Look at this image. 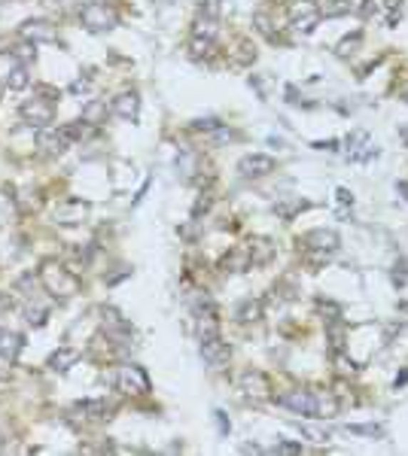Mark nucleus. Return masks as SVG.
<instances>
[{
  "label": "nucleus",
  "instance_id": "35",
  "mask_svg": "<svg viewBox=\"0 0 408 456\" xmlns=\"http://www.w3.org/2000/svg\"><path fill=\"white\" fill-rule=\"evenodd\" d=\"M381 4H384V6L390 9V21H393V19H396V9L402 6V0H381Z\"/></svg>",
  "mask_w": 408,
  "mask_h": 456
},
{
  "label": "nucleus",
  "instance_id": "22",
  "mask_svg": "<svg viewBox=\"0 0 408 456\" xmlns=\"http://www.w3.org/2000/svg\"><path fill=\"white\" fill-rule=\"evenodd\" d=\"M235 316L241 319V323H256V319L262 316V301H259V299L241 301V304H238V311H235Z\"/></svg>",
  "mask_w": 408,
  "mask_h": 456
},
{
  "label": "nucleus",
  "instance_id": "12",
  "mask_svg": "<svg viewBox=\"0 0 408 456\" xmlns=\"http://www.w3.org/2000/svg\"><path fill=\"white\" fill-rule=\"evenodd\" d=\"M88 219V204L79 198H67L55 207V222L58 225H83Z\"/></svg>",
  "mask_w": 408,
  "mask_h": 456
},
{
  "label": "nucleus",
  "instance_id": "11",
  "mask_svg": "<svg viewBox=\"0 0 408 456\" xmlns=\"http://www.w3.org/2000/svg\"><path fill=\"white\" fill-rule=\"evenodd\" d=\"M241 390H244L247 398H253V402H265V398H271V380L265 378L262 371L247 368L241 374Z\"/></svg>",
  "mask_w": 408,
  "mask_h": 456
},
{
  "label": "nucleus",
  "instance_id": "4",
  "mask_svg": "<svg viewBox=\"0 0 408 456\" xmlns=\"http://www.w3.org/2000/svg\"><path fill=\"white\" fill-rule=\"evenodd\" d=\"M116 390L122 395H146L153 390V383H150V374H146L141 365H122V368L116 371Z\"/></svg>",
  "mask_w": 408,
  "mask_h": 456
},
{
  "label": "nucleus",
  "instance_id": "37",
  "mask_svg": "<svg viewBox=\"0 0 408 456\" xmlns=\"http://www.w3.org/2000/svg\"><path fill=\"white\" fill-rule=\"evenodd\" d=\"M396 189H399L402 195H405V201H408V182H399V186H396Z\"/></svg>",
  "mask_w": 408,
  "mask_h": 456
},
{
  "label": "nucleus",
  "instance_id": "20",
  "mask_svg": "<svg viewBox=\"0 0 408 456\" xmlns=\"http://www.w3.org/2000/svg\"><path fill=\"white\" fill-rule=\"evenodd\" d=\"M192 37H195V40H208V43H217V37H220V25H217V19L198 16V19H195V25H192Z\"/></svg>",
  "mask_w": 408,
  "mask_h": 456
},
{
  "label": "nucleus",
  "instance_id": "17",
  "mask_svg": "<svg viewBox=\"0 0 408 456\" xmlns=\"http://www.w3.org/2000/svg\"><path fill=\"white\" fill-rule=\"evenodd\" d=\"M21 347H25V338H21L19 332H0V359H4L6 365H13L19 359V353Z\"/></svg>",
  "mask_w": 408,
  "mask_h": 456
},
{
  "label": "nucleus",
  "instance_id": "30",
  "mask_svg": "<svg viewBox=\"0 0 408 456\" xmlns=\"http://www.w3.org/2000/svg\"><path fill=\"white\" fill-rule=\"evenodd\" d=\"M198 16L220 19V0H201V4H198Z\"/></svg>",
  "mask_w": 408,
  "mask_h": 456
},
{
  "label": "nucleus",
  "instance_id": "29",
  "mask_svg": "<svg viewBox=\"0 0 408 456\" xmlns=\"http://www.w3.org/2000/svg\"><path fill=\"white\" fill-rule=\"evenodd\" d=\"M13 58L19 64H31L34 61V43H21L19 49H13Z\"/></svg>",
  "mask_w": 408,
  "mask_h": 456
},
{
  "label": "nucleus",
  "instance_id": "36",
  "mask_svg": "<svg viewBox=\"0 0 408 456\" xmlns=\"http://www.w3.org/2000/svg\"><path fill=\"white\" fill-rule=\"evenodd\" d=\"M399 98H402V100H405V104H408V79H405V83L399 86Z\"/></svg>",
  "mask_w": 408,
  "mask_h": 456
},
{
  "label": "nucleus",
  "instance_id": "31",
  "mask_svg": "<svg viewBox=\"0 0 408 456\" xmlns=\"http://www.w3.org/2000/svg\"><path fill=\"white\" fill-rule=\"evenodd\" d=\"M253 25H256L259 31H262L265 37L275 40V31H271V21H268V16H265V13H256V16H253Z\"/></svg>",
  "mask_w": 408,
  "mask_h": 456
},
{
  "label": "nucleus",
  "instance_id": "26",
  "mask_svg": "<svg viewBox=\"0 0 408 456\" xmlns=\"http://www.w3.org/2000/svg\"><path fill=\"white\" fill-rule=\"evenodd\" d=\"M317 6H320V16H345L350 9V0H323Z\"/></svg>",
  "mask_w": 408,
  "mask_h": 456
},
{
  "label": "nucleus",
  "instance_id": "23",
  "mask_svg": "<svg viewBox=\"0 0 408 456\" xmlns=\"http://www.w3.org/2000/svg\"><path fill=\"white\" fill-rule=\"evenodd\" d=\"M31 83V76H28V64H16L13 71L6 73V88L9 91H21V88H28Z\"/></svg>",
  "mask_w": 408,
  "mask_h": 456
},
{
  "label": "nucleus",
  "instance_id": "33",
  "mask_svg": "<svg viewBox=\"0 0 408 456\" xmlns=\"http://www.w3.org/2000/svg\"><path fill=\"white\" fill-rule=\"evenodd\" d=\"M275 453H302V444H292V441H280V444H275Z\"/></svg>",
  "mask_w": 408,
  "mask_h": 456
},
{
  "label": "nucleus",
  "instance_id": "21",
  "mask_svg": "<svg viewBox=\"0 0 408 456\" xmlns=\"http://www.w3.org/2000/svg\"><path fill=\"white\" fill-rule=\"evenodd\" d=\"M76 410L88 420H104L110 417V405L104 402V398H86V402H76Z\"/></svg>",
  "mask_w": 408,
  "mask_h": 456
},
{
  "label": "nucleus",
  "instance_id": "3",
  "mask_svg": "<svg viewBox=\"0 0 408 456\" xmlns=\"http://www.w3.org/2000/svg\"><path fill=\"white\" fill-rule=\"evenodd\" d=\"M79 21L88 28V31H95V33H104V31H113L119 25V16H116V9L107 6V4H83L79 6Z\"/></svg>",
  "mask_w": 408,
  "mask_h": 456
},
{
  "label": "nucleus",
  "instance_id": "14",
  "mask_svg": "<svg viewBox=\"0 0 408 456\" xmlns=\"http://www.w3.org/2000/svg\"><path fill=\"white\" fill-rule=\"evenodd\" d=\"M192 131L204 134V140H210V143H229V140H235V131L229 128V125L217 122V119H198V122H192Z\"/></svg>",
  "mask_w": 408,
  "mask_h": 456
},
{
  "label": "nucleus",
  "instance_id": "28",
  "mask_svg": "<svg viewBox=\"0 0 408 456\" xmlns=\"http://www.w3.org/2000/svg\"><path fill=\"white\" fill-rule=\"evenodd\" d=\"M359 43H362V33L357 31V33H354V37H345L342 43H338V49H335V52H338V55H342V58H347V55H350V52H357V46H359Z\"/></svg>",
  "mask_w": 408,
  "mask_h": 456
},
{
  "label": "nucleus",
  "instance_id": "2",
  "mask_svg": "<svg viewBox=\"0 0 408 456\" xmlns=\"http://www.w3.org/2000/svg\"><path fill=\"white\" fill-rule=\"evenodd\" d=\"M277 405H283L292 414H302V417H326L323 414V402L320 395H314L311 390H287L277 395Z\"/></svg>",
  "mask_w": 408,
  "mask_h": 456
},
{
  "label": "nucleus",
  "instance_id": "9",
  "mask_svg": "<svg viewBox=\"0 0 408 456\" xmlns=\"http://www.w3.org/2000/svg\"><path fill=\"white\" fill-rule=\"evenodd\" d=\"M275 170V158L271 155H262V152H250L238 162V174L244 180H262Z\"/></svg>",
  "mask_w": 408,
  "mask_h": 456
},
{
  "label": "nucleus",
  "instance_id": "32",
  "mask_svg": "<svg viewBox=\"0 0 408 456\" xmlns=\"http://www.w3.org/2000/svg\"><path fill=\"white\" fill-rule=\"evenodd\" d=\"M350 432H354V435H375V438L384 435L381 426H350Z\"/></svg>",
  "mask_w": 408,
  "mask_h": 456
},
{
  "label": "nucleus",
  "instance_id": "6",
  "mask_svg": "<svg viewBox=\"0 0 408 456\" xmlns=\"http://www.w3.org/2000/svg\"><path fill=\"white\" fill-rule=\"evenodd\" d=\"M302 244L311 253V261H326L338 249V234L326 232V228H314V232H308L302 237Z\"/></svg>",
  "mask_w": 408,
  "mask_h": 456
},
{
  "label": "nucleus",
  "instance_id": "24",
  "mask_svg": "<svg viewBox=\"0 0 408 456\" xmlns=\"http://www.w3.org/2000/svg\"><path fill=\"white\" fill-rule=\"evenodd\" d=\"M247 268H253L247 249H232V253L223 259V271H247Z\"/></svg>",
  "mask_w": 408,
  "mask_h": 456
},
{
  "label": "nucleus",
  "instance_id": "27",
  "mask_svg": "<svg viewBox=\"0 0 408 456\" xmlns=\"http://www.w3.org/2000/svg\"><path fill=\"white\" fill-rule=\"evenodd\" d=\"M25 316H28V323H31V326H46V319H49V307L28 304V307H25Z\"/></svg>",
  "mask_w": 408,
  "mask_h": 456
},
{
  "label": "nucleus",
  "instance_id": "7",
  "mask_svg": "<svg viewBox=\"0 0 408 456\" xmlns=\"http://www.w3.org/2000/svg\"><path fill=\"white\" fill-rule=\"evenodd\" d=\"M21 119H25L31 128H49V125L55 122V104L52 98H31L21 104Z\"/></svg>",
  "mask_w": 408,
  "mask_h": 456
},
{
  "label": "nucleus",
  "instance_id": "16",
  "mask_svg": "<svg viewBox=\"0 0 408 456\" xmlns=\"http://www.w3.org/2000/svg\"><path fill=\"white\" fill-rule=\"evenodd\" d=\"M347 155L354 158V162H366V158L375 155V146L369 143V134L366 131H354L347 137Z\"/></svg>",
  "mask_w": 408,
  "mask_h": 456
},
{
  "label": "nucleus",
  "instance_id": "25",
  "mask_svg": "<svg viewBox=\"0 0 408 456\" xmlns=\"http://www.w3.org/2000/svg\"><path fill=\"white\" fill-rule=\"evenodd\" d=\"M104 116H107V104H104V100H88V104L83 107V122H88V125H101V122H104Z\"/></svg>",
  "mask_w": 408,
  "mask_h": 456
},
{
  "label": "nucleus",
  "instance_id": "10",
  "mask_svg": "<svg viewBox=\"0 0 408 456\" xmlns=\"http://www.w3.org/2000/svg\"><path fill=\"white\" fill-rule=\"evenodd\" d=\"M229 356H232V350H229V344H225L220 335L201 341V359H204V365H210V368L220 371V368L229 365Z\"/></svg>",
  "mask_w": 408,
  "mask_h": 456
},
{
  "label": "nucleus",
  "instance_id": "15",
  "mask_svg": "<svg viewBox=\"0 0 408 456\" xmlns=\"http://www.w3.org/2000/svg\"><path fill=\"white\" fill-rule=\"evenodd\" d=\"M113 113L126 122H138L141 116V95L138 91H122V95L113 98Z\"/></svg>",
  "mask_w": 408,
  "mask_h": 456
},
{
  "label": "nucleus",
  "instance_id": "38",
  "mask_svg": "<svg viewBox=\"0 0 408 456\" xmlns=\"http://www.w3.org/2000/svg\"><path fill=\"white\" fill-rule=\"evenodd\" d=\"M405 137H408V134H405Z\"/></svg>",
  "mask_w": 408,
  "mask_h": 456
},
{
  "label": "nucleus",
  "instance_id": "13",
  "mask_svg": "<svg viewBox=\"0 0 408 456\" xmlns=\"http://www.w3.org/2000/svg\"><path fill=\"white\" fill-rule=\"evenodd\" d=\"M21 40L25 43H55L58 40V31H55V25H49V21H43V19H31L21 25Z\"/></svg>",
  "mask_w": 408,
  "mask_h": 456
},
{
  "label": "nucleus",
  "instance_id": "34",
  "mask_svg": "<svg viewBox=\"0 0 408 456\" xmlns=\"http://www.w3.org/2000/svg\"><path fill=\"white\" fill-rule=\"evenodd\" d=\"M71 91L73 95H88V91H92V83H88V79H76V83L71 86Z\"/></svg>",
  "mask_w": 408,
  "mask_h": 456
},
{
  "label": "nucleus",
  "instance_id": "5",
  "mask_svg": "<svg viewBox=\"0 0 408 456\" xmlns=\"http://www.w3.org/2000/svg\"><path fill=\"white\" fill-rule=\"evenodd\" d=\"M320 6H317V0H296V4L290 6V25L296 33H311L317 25H320Z\"/></svg>",
  "mask_w": 408,
  "mask_h": 456
},
{
  "label": "nucleus",
  "instance_id": "18",
  "mask_svg": "<svg viewBox=\"0 0 408 456\" xmlns=\"http://www.w3.org/2000/svg\"><path fill=\"white\" fill-rule=\"evenodd\" d=\"M79 362V350H73V347H58L49 356V368L52 371H58V374H64V371H71L73 365Z\"/></svg>",
  "mask_w": 408,
  "mask_h": 456
},
{
  "label": "nucleus",
  "instance_id": "8",
  "mask_svg": "<svg viewBox=\"0 0 408 456\" xmlns=\"http://www.w3.org/2000/svg\"><path fill=\"white\" fill-rule=\"evenodd\" d=\"M101 323H104L107 335L116 341V344H131V341H134L131 323L116 311V307H101Z\"/></svg>",
  "mask_w": 408,
  "mask_h": 456
},
{
  "label": "nucleus",
  "instance_id": "19",
  "mask_svg": "<svg viewBox=\"0 0 408 456\" xmlns=\"http://www.w3.org/2000/svg\"><path fill=\"white\" fill-rule=\"evenodd\" d=\"M247 256H250V265H265V261L275 256V244L268 241V237H256L247 247Z\"/></svg>",
  "mask_w": 408,
  "mask_h": 456
},
{
  "label": "nucleus",
  "instance_id": "1",
  "mask_svg": "<svg viewBox=\"0 0 408 456\" xmlns=\"http://www.w3.org/2000/svg\"><path fill=\"white\" fill-rule=\"evenodd\" d=\"M40 283H43V289H46L52 299H58V301L73 299V295L79 292L76 274H71L64 265H58V261H52V259L40 265Z\"/></svg>",
  "mask_w": 408,
  "mask_h": 456
}]
</instances>
